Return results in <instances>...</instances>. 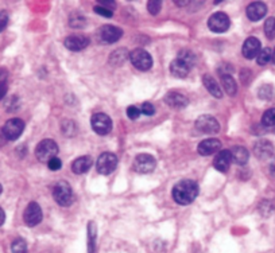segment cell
I'll return each instance as SVG.
<instances>
[{
	"mask_svg": "<svg viewBox=\"0 0 275 253\" xmlns=\"http://www.w3.org/2000/svg\"><path fill=\"white\" fill-rule=\"evenodd\" d=\"M202 84H204L205 88L208 89V92H209L213 97H217V98H221V97H223V91H221L219 84L216 82V80L212 75H202Z\"/></svg>",
	"mask_w": 275,
	"mask_h": 253,
	"instance_id": "21",
	"label": "cell"
},
{
	"mask_svg": "<svg viewBox=\"0 0 275 253\" xmlns=\"http://www.w3.org/2000/svg\"><path fill=\"white\" fill-rule=\"evenodd\" d=\"M179 61H182L183 64H186L192 69L196 64V55H194L193 51H190V50H181L179 53H178V57H177Z\"/></svg>",
	"mask_w": 275,
	"mask_h": 253,
	"instance_id": "27",
	"label": "cell"
},
{
	"mask_svg": "<svg viewBox=\"0 0 275 253\" xmlns=\"http://www.w3.org/2000/svg\"><path fill=\"white\" fill-rule=\"evenodd\" d=\"M42 209L37 202H30L23 213V220L27 226H37L42 221Z\"/></svg>",
	"mask_w": 275,
	"mask_h": 253,
	"instance_id": "11",
	"label": "cell"
},
{
	"mask_svg": "<svg viewBox=\"0 0 275 253\" xmlns=\"http://www.w3.org/2000/svg\"><path fill=\"white\" fill-rule=\"evenodd\" d=\"M92 164H93V159L91 156H80L72 163V170L77 175H81V174L88 171L92 167Z\"/></svg>",
	"mask_w": 275,
	"mask_h": 253,
	"instance_id": "20",
	"label": "cell"
},
{
	"mask_svg": "<svg viewBox=\"0 0 275 253\" xmlns=\"http://www.w3.org/2000/svg\"><path fill=\"white\" fill-rule=\"evenodd\" d=\"M253 154L260 161H266L274 154V145L269 140H259L256 144L253 145Z\"/></svg>",
	"mask_w": 275,
	"mask_h": 253,
	"instance_id": "13",
	"label": "cell"
},
{
	"mask_svg": "<svg viewBox=\"0 0 275 253\" xmlns=\"http://www.w3.org/2000/svg\"><path fill=\"white\" fill-rule=\"evenodd\" d=\"M273 59V51H271V48L270 47H266V48H262L260 51H259L258 57H256V62L258 65L260 66H264V65H267Z\"/></svg>",
	"mask_w": 275,
	"mask_h": 253,
	"instance_id": "30",
	"label": "cell"
},
{
	"mask_svg": "<svg viewBox=\"0 0 275 253\" xmlns=\"http://www.w3.org/2000/svg\"><path fill=\"white\" fill-rule=\"evenodd\" d=\"M258 96H259V98H262V100H264V101H270V100H273L275 96L274 86L273 85L260 86V89H259V92H258Z\"/></svg>",
	"mask_w": 275,
	"mask_h": 253,
	"instance_id": "29",
	"label": "cell"
},
{
	"mask_svg": "<svg viewBox=\"0 0 275 253\" xmlns=\"http://www.w3.org/2000/svg\"><path fill=\"white\" fill-rule=\"evenodd\" d=\"M48 166L51 171H57V170H59V168L62 167V161H61L59 158H54V159H51V161H49Z\"/></svg>",
	"mask_w": 275,
	"mask_h": 253,
	"instance_id": "38",
	"label": "cell"
},
{
	"mask_svg": "<svg viewBox=\"0 0 275 253\" xmlns=\"http://www.w3.org/2000/svg\"><path fill=\"white\" fill-rule=\"evenodd\" d=\"M165 102H166L169 107L174 108V109H183V108L188 107L189 100L188 97H185L181 93L169 92L166 96H165Z\"/></svg>",
	"mask_w": 275,
	"mask_h": 253,
	"instance_id": "17",
	"label": "cell"
},
{
	"mask_svg": "<svg viewBox=\"0 0 275 253\" xmlns=\"http://www.w3.org/2000/svg\"><path fill=\"white\" fill-rule=\"evenodd\" d=\"M96 224L93 221H89L88 224V253L96 252Z\"/></svg>",
	"mask_w": 275,
	"mask_h": 253,
	"instance_id": "24",
	"label": "cell"
},
{
	"mask_svg": "<svg viewBox=\"0 0 275 253\" xmlns=\"http://www.w3.org/2000/svg\"><path fill=\"white\" fill-rule=\"evenodd\" d=\"M273 61H274V64H275V50H274V53H273Z\"/></svg>",
	"mask_w": 275,
	"mask_h": 253,
	"instance_id": "47",
	"label": "cell"
},
{
	"mask_svg": "<svg viewBox=\"0 0 275 253\" xmlns=\"http://www.w3.org/2000/svg\"><path fill=\"white\" fill-rule=\"evenodd\" d=\"M140 109L138 107H135V105H131V107L127 108V116H128V118H131V120H136V118L139 117L140 116Z\"/></svg>",
	"mask_w": 275,
	"mask_h": 253,
	"instance_id": "37",
	"label": "cell"
},
{
	"mask_svg": "<svg viewBox=\"0 0 275 253\" xmlns=\"http://www.w3.org/2000/svg\"><path fill=\"white\" fill-rule=\"evenodd\" d=\"M259 51H260V42L256 38H248L246 39V42L243 43V55L247 59H252L255 57H258Z\"/></svg>",
	"mask_w": 275,
	"mask_h": 253,
	"instance_id": "19",
	"label": "cell"
},
{
	"mask_svg": "<svg viewBox=\"0 0 275 253\" xmlns=\"http://www.w3.org/2000/svg\"><path fill=\"white\" fill-rule=\"evenodd\" d=\"M229 26H231V21L224 12H216L208 21V27H209L210 31L217 32V34L225 32L229 28Z\"/></svg>",
	"mask_w": 275,
	"mask_h": 253,
	"instance_id": "8",
	"label": "cell"
},
{
	"mask_svg": "<svg viewBox=\"0 0 275 253\" xmlns=\"http://www.w3.org/2000/svg\"><path fill=\"white\" fill-rule=\"evenodd\" d=\"M199 195V184L192 179H183L173 187V198L179 205H189Z\"/></svg>",
	"mask_w": 275,
	"mask_h": 253,
	"instance_id": "1",
	"label": "cell"
},
{
	"mask_svg": "<svg viewBox=\"0 0 275 253\" xmlns=\"http://www.w3.org/2000/svg\"><path fill=\"white\" fill-rule=\"evenodd\" d=\"M95 11H96L99 15L105 16V18H112V11L107 10V8L101 7V5H96V7H95Z\"/></svg>",
	"mask_w": 275,
	"mask_h": 253,
	"instance_id": "40",
	"label": "cell"
},
{
	"mask_svg": "<svg viewBox=\"0 0 275 253\" xmlns=\"http://www.w3.org/2000/svg\"><path fill=\"white\" fill-rule=\"evenodd\" d=\"M127 58H129V54L127 50H124V48H118L116 51H113L111 54V57H109V62L115 66H119V65H123Z\"/></svg>",
	"mask_w": 275,
	"mask_h": 253,
	"instance_id": "26",
	"label": "cell"
},
{
	"mask_svg": "<svg viewBox=\"0 0 275 253\" xmlns=\"http://www.w3.org/2000/svg\"><path fill=\"white\" fill-rule=\"evenodd\" d=\"M232 163V155L229 150L219 151V154H216L215 161H213V166L217 171L226 172L229 170V166Z\"/></svg>",
	"mask_w": 275,
	"mask_h": 253,
	"instance_id": "14",
	"label": "cell"
},
{
	"mask_svg": "<svg viewBox=\"0 0 275 253\" xmlns=\"http://www.w3.org/2000/svg\"><path fill=\"white\" fill-rule=\"evenodd\" d=\"M57 154H58V145L51 139L42 140L35 148V156L42 163H49L51 159L57 158Z\"/></svg>",
	"mask_w": 275,
	"mask_h": 253,
	"instance_id": "2",
	"label": "cell"
},
{
	"mask_svg": "<svg viewBox=\"0 0 275 253\" xmlns=\"http://www.w3.org/2000/svg\"><path fill=\"white\" fill-rule=\"evenodd\" d=\"M123 35V31L115 26H102L99 30V38L102 43H115L118 42L119 39Z\"/></svg>",
	"mask_w": 275,
	"mask_h": 253,
	"instance_id": "12",
	"label": "cell"
},
{
	"mask_svg": "<svg viewBox=\"0 0 275 253\" xmlns=\"http://www.w3.org/2000/svg\"><path fill=\"white\" fill-rule=\"evenodd\" d=\"M7 141L4 136V132H3V128H0V145H4V143Z\"/></svg>",
	"mask_w": 275,
	"mask_h": 253,
	"instance_id": "43",
	"label": "cell"
},
{
	"mask_svg": "<svg viewBox=\"0 0 275 253\" xmlns=\"http://www.w3.org/2000/svg\"><path fill=\"white\" fill-rule=\"evenodd\" d=\"M61 129H62V132H64L66 136H75V124L72 121V120H65L62 125H61Z\"/></svg>",
	"mask_w": 275,
	"mask_h": 253,
	"instance_id": "34",
	"label": "cell"
},
{
	"mask_svg": "<svg viewBox=\"0 0 275 253\" xmlns=\"http://www.w3.org/2000/svg\"><path fill=\"white\" fill-rule=\"evenodd\" d=\"M5 94H7V84L0 82V100H3Z\"/></svg>",
	"mask_w": 275,
	"mask_h": 253,
	"instance_id": "42",
	"label": "cell"
},
{
	"mask_svg": "<svg viewBox=\"0 0 275 253\" xmlns=\"http://www.w3.org/2000/svg\"><path fill=\"white\" fill-rule=\"evenodd\" d=\"M175 3H177V5H185L188 4L189 1L188 0H183V1H178V0H175Z\"/></svg>",
	"mask_w": 275,
	"mask_h": 253,
	"instance_id": "46",
	"label": "cell"
},
{
	"mask_svg": "<svg viewBox=\"0 0 275 253\" xmlns=\"http://www.w3.org/2000/svg\"><path fill=\"white\" fill-rule=\"evenodd\" d=\"M221 150V141L219 139H206L202 140L197 147L200 155L209 156Z\"/></svg>",
	"mask_w": 275,
	"mask_h": 253,
	"instance_id": "16",
	"label": "cell"
},
{
	"mask_svg": "<svg viewBox=\"0 0 275 253\" xmlns=\"http://www.w3.org/2000/svg\"><path fill=\"white\" fill-rule=\"evenodd\" d=\"M23 129H25L23 120H21V118H11V120H8V121L4 124L3 132H4L5 139L14 141V140L19 139V136H21L22 132H23Z\"/></svg>",
	"mask_w": 275,
	"mask_h": 253,
	"instance_id": "10",
	"label": "cell"
},
{
	"mask_svg": "<svg viewBox=\"0 0 275 253\" xmlns=\"http://www.w3.org/2000/svg\"><path fill=\"white\" fill-rule=\"evenodd\" d=\"M11 251L12 253H26L27 252V244L23 238H16L11 244Z\"/></svg>",
	"mask_w": 275,
	"mask_h": 253,
	"instance_id": "32",
	"label": "cell"
},
{
	"mask_svg": "<svg viewBox=\"0 0 275 253\" xmlns=\"http://www.w3.org/2000/svg\"><path fill=\"white\" fill-rule=\"evenodd\" d=\"M97 3H100L99 5H101V7H104V8H107V10H109V11H113V8L116 7V3L113 1V0H99Z\"/></svg>",
	"mask_w": 275,
	"mask_h": 253,
	"instance_id": "41",
	"label": "cell"
},
{
	"mask_svg": "<svg viewBox=\"0 0 275 253\" xmlns=\"http://www.w3.org/2000/svg\"><path fill=\"white\" fill-rule=\"evenodd\" d=\"M262 124L264 127H275V108H271L263 113Z\"/></svg>",
	"mask_w": 275,
	"mask_h": 253,
	"instance_id": "31",
	"label": "cell"
},
{
	"mask_svg": "<svg viewBox=\"0 0 275 253\" xmlns=\"http://www.w3.org/2000/svg\"><path fill=\"white\" fill-rule=\"evenodd\" d=\"M221 84H223L224 91H225L229 96H235V94H236L237 92L236 81H235V78H233L231 74L221 75Z\"/></svg>",
	"mask_w": 275,
	"mask_h": 253,
	"instance_id": "25",
	"label": "cell"
},
{
	"mask_svg": "<svg viewBox=\"0 0 275 253\" xmlns=\"http://www.w3.org/2000/svg\"><path fill=\"white\" fill-rule=\"evenodd\" d=\"M231 155H232V161H235L236 164H246L248 161V158H250V154H248V151L242 147V145H236V147H233L231 150Z\"/></svg>",
	"mask_w": 275,
	"mask_h": 253,
	"instance_id": "23",
	"label": "cell"
},
{
	"mask_svg": "<svg viewBox=\"0 0 275 253\" xmlns=\"http://www.w3.org/2000/svg\"><path fill=\"white\" fill-rule=\"evenodd\" d=\"M129 61L136 69L142 70V71L150 70L151 66H152L151 55L143 48H135L134 51L129 54Z\"/></svg>",
	"mask_w": 275,
	"mask_h": 253,
	"instance_id": "5",
	"label": "cell"
},
{
	"mask_svg": "<svg viewBox=\"0 0 275 253\" xmlns=\"http://www.w3.org/2000/svg\"><path fill=\"white\" fill-rule=\"evenodd\" d=\"M89 43H91V39L82 35H70L65 39V46L72 51H81L88 47Z\"/></svg>",
	"mask_w": 275,
	"mask_h": 253,
	"instance_id": "15",
	"label": "cell"
},
{
	"mask_svg": "<svg viewBox=\"0 0 275 253\" xmlns=\"http://www.w3.org/2000/svg\"><path fill=\"white\" fill-rule=\"evenodd\" d=\"M4 220H5V213L4 210L0 207V226L4 224Z\"/></svg>",
	"mask_w": 275,
	"mask_h": 253,
	"instance_id": "45",
	"label": "cell"
},
{
	"mask_svg": "<svg viewBox=\"0 0 275 253\" xmlns=\"http://www.w3.org/2000/svg\"><path fill=\"white\" fill-rule=\"evenodd\" d=\"M86 24V19L85 16L81 15L78 12H75L69 16V26L73 27V28H82L85 27Z\"/></svg>",
	"mask_w": 275,
	"mask_h": 253,
	"instance_id": "28",
	"label": "cell"
},
{
	"mask_svg": "<svg viewBox=\"0 0 275 253\" xmlns=\"http://www.w3.org/2000/svg\"><path fill=\"white\" fill-rule=\"evenodd\" d=\"M8 24V14L5 11H0V32Z\"/></svg>",
	"mask_w": 275,
	"mask_h": 253,
	"instance_id": "39",
	"label": "cell"
},
{
	"mask_svg": "<svg viewBox=\"0 0 275 253\" xmlns=\"http://www.w3.org/2000/svg\"><path fill=\"white\" fill-rule=\"evenodd\" d=\"M1 191H3V188H1V184H0V194H1Z\"/></svg>",
	"mask_w": 275,
	"mask_h": 253,
	"instance_id": "48",
	"label": "cell"
},
{
	"mask_svg": "<svg viewBox=\"0 0 275 253\" xmlns=\"http://www.w3.org/2000/svg\"><path fill=\"white\" fill-rule=\"evenodd\" d=\"M196 128L202 134H217L220 131V124L217 118L210 116V115H202L196 120Z\"/></svg>",
	"mask_w": 275,
	"mask_h": 253,
	"instance_id": "7",
	"label": "cell"
},
{
	"mask_svg": "<svg viewBox=\"0 0 275 253\" xmlns=\"http://www.w3.org/2000/svg\"><path fill=\"white\" fill-rule=\"evenodd\" d=\"M156 166V161L154 156L149 155V154H140L134 159V170L139 174H149V172L154 171Z\"/></svg>",
	"mask_w": 275,
	"mask_h": 253,
	"instance_id": "9",
	"label": "cell"
},
{
	"mask_svg": "<svg viewBox=\"0 0 275 253\" xmlns=\"http://www.w3.org/2000/svg\"><path fill=\"white\" fill-rule=\"evenodd\" d=\"M189 71H190V68L178 58L174 59L170 64V73L177 78H185L189 74Z\"/></svg>",
	"mask_w": 275,
	"mask_h": 253,
	"instance_id": "22",
	"label": "cell"
},
{
	"mask_svg": "<svg viewBox=\"0 0 275 253\" xmlns=\"http://www.w3.org/2000/svg\"><path fill=\"white\" fill-rule=\"evenodd\" d=\"M161 8H162L161 0H150V1L147 3V10H149V12H150L151 15H156V14H159Z\"/></svg>",
	"mask_w": 275,
	"mask_h": 253,
	"instance_id": "35",
	"label": "cell"
},
{
	"mask_svg": "<svg viewBox=\"0 0 275 253\" xmlns=\"http://www.w3.org/2000/svg\"><path fill=\"white\" fill-rule=\"evenodd\" d=\"M270 172H271V175H274L275 177V158L271 161V163H270Z\"/></svg>",
	"mask_w": 275,
	"mask_h": 253,
	"instance_id": "44",
	"label": "cell"
},
{
	"mask_svg": "<svg viewBox=\"0 0 275 253\" xmlns=\"http://www.w3.org/2000/svg\"><path fill=\"white\" fill-rule=\"evenodd\" d=\"M116 167H118V158L112 152H104L99 156L96 161L97 171L102 175H109L116 170Z\"/></svg>",
	"mask_w": 275,
	"mask_h": 253,
	"instance_id": "4",
	"label": "cell"
},
{
	"mask_svg": "<svg viewBox=\"0 0 275 253\" xmlns=\"http://www.w3.org/2000/svg\"><path fill=\"white\" fill-rule=\"evenodd\" d=\"M264 34L269 39L275 38V18H269L264 23Z\"/></svg>",
	"mask_w": 275,
	"mask_h": 253,
	"instance_id": "33",
	"label": "cell"
},
{
	"mask_svg": "<svg viewBox=\"0 0 275 253\" xmlns=\"http://www.w3.org/2000/svg\"><path fill=\"white\" fill-rule=\"evenodd\" d=\"M140 112L146 115V116H152L155 113V108L151 102H143V105L140 108Z\"/></svg>",
	"mask_w": 275,
	"mask_h": 253,
	"instance_id": "36",
	"label": "cell"
},
{
	"mask_svg": "<svg viewBox=\"0 0 275 253\" xmlns=\"http://www.w3.org/2000/svg\"><path fill=\"white\" fill-rule=\"evenodd\" d=\"M274 134H275V129H274Z\"/></svg>",
	"mask_w": 275,
	"mask_h": 253,
	"instance_id": "49",
	"label": "cell"
},
{
	"mask_svg": "<svg viewBox=\"0 0 275 253\" xmlns=\"http://www.w3.org/2000/svg\"><path fill=\"white\" fill-rule=\"evenodd\" d=\"M53 197L55 202L61 206H70L75 201L73 197V190L70 187V184L65 181L58 182L53 188Z\"/></svg>",
	"mask_w": 275,
	"mask_h": 253,
	"instance_id": "3",
	"label": "cell"
},
{
	"mask_svg": "<svg viewBox=\"0 0 275 253\" xmlns=\"http://www.w3.org/2000/svg\"><path fill=\"white\" fill-rule=\"evenodd\" d=\"M92 129L96 132L97 135H108L112 129V120L111 117L105 115V113H96L93 115L91 118Z\"/></svg>",
	"mask_w": 275,
	"mask_h": 253,
	"instance_id": "6",
	"label": "cell"
},
{
	"mask_svg": "<svg viewBox=\"0 0 275 253\" xmlns=\"http://www.w3.org/2000/svg\"><path fill=\"white\" fill-rule=\"evenodd\" d=\"M266 14H267V5L262 1H253L247 7V16L250 21H260Z\"/></svg>",
	"mask_w": 275,
	"mask_h": 253,
	"instance_id": "18",
	"label": "cell"
}]
</instances>
